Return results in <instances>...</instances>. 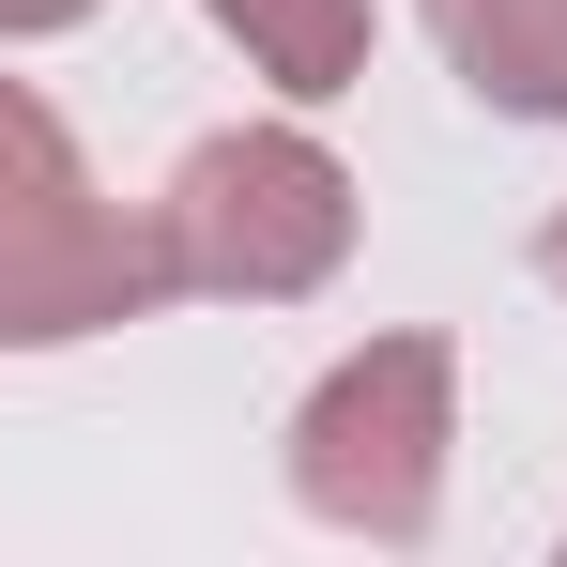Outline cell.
Here are the masks:
<instances>
[{
    "mask_svg": "<svg viewBox=\"0 0 567 567\" xmlns=\"http://www.w3.org/2000/svg\"><path fill=\"white\" fill-rule=\"evenodd\" d=\"M169 230L154 215H123V199L78 169V138H62V107L0 93V338L16 353H62V338H107V322H138V307H169Z\"/></svg>",
    "mask_w": 567,
    "mask_h": 567,
    "instance_id": "cell-1",
    "label": "cell"
},
{
    "mask_svg": "<svg viewBox=\"0 0 567 567\" xmlns=\"http://www.w3.org/2000/svg\"><path fill=\"white\" fill-rule=\"evenodd\" d=\"M445 445H461V353L445 338H369L307 383L291 414V506L322 537H369V553H414L445 522Z\"/></svg>",
    "mask_w": 567,
    "mask_h": 567,
    "instance_id": "cell-2",
    "label": "cell"
},
{
    "mask_svg": "<svg viewBox=\"0 0 567 567\" xmlns=\"http://www.w3.org/2000/svg\"><path fill=\"white\" fill-rule=\"evenodd\" d=\"M154 230H169V277L215 291V307H291V291H322L353 261V169L307 138V123H215L169 199H154Z\"/></svg>",
    "mask_w": 567,
    "mask_h": 567,
    "instance_id": "cell-3",
    "label": "cell"
},
{
    "mask_svg": "<svg viewBox=\"0 0 567 567\" xmlns=\"http://www.w3.org/2000/svg\"><path fill=\"white\" fill-rule=\"evenodd\" d=\"M430 47L461 62L475 107L567 123V0H430Z\"/></svg>",
    "mask_w": 567,
    "mask_h": 567,
    "instance_id": "cell-4",
    "label": "cell"
},
{
    "mask_svg": "<svg viewBox=\"0 0 567 567\" xmlns=\"http://www.w3.org/2000/svg\"><path fill=\"white\" fill-rule=\"evenodd\" d=\"M230 47H246V78H277L291 107H338L353 78H369V47H383V16L369 0H199Z\"/></svg>",
    "mask_w": 567,
    "mask_h": 567,
    "instance_id": "cell-5",
    "label": "cell"
},
{
    "mask_svg": "<svg viewBox=\"0 0 567 567\" xmlns=\"http://www.w3.org/2000/svg\"><path fill=\"white\" fill-rule=\"evenodd\" d=\"M78 16H93V0H0V31H16V47H47V31H78Z\"/></svg>",
    "mask_w": 567,
    "mask_h": 567,
    "instance_id": "cell-6",
    "label": "cell"
},
{
    "mask_svg": "<svg viewBox=\"0 0 567 567\" xmlns=\"http://www.w3.org/2000/svg\"><path fill=\"white\" fill-rule=\"evenodd\" d=\"M537 277H553V291H567V199H553V230H537Z\"/></svg>",
    "mask_w": 567,
    "mask_h": 567,
    "instance_id": "cell-7",
    "label": "cell"
}]
</instances>
